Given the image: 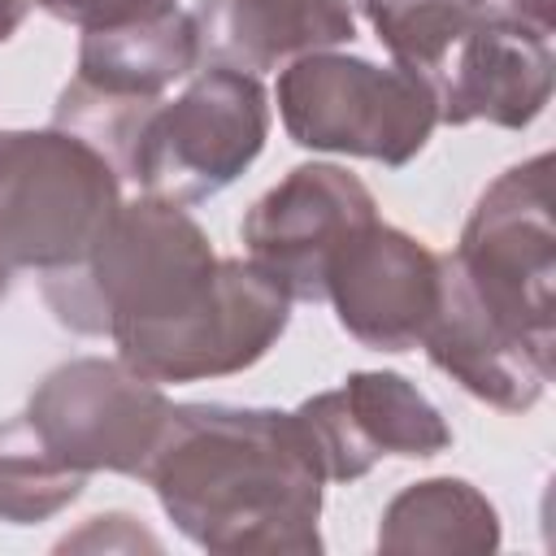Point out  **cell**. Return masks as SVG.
<instances>
[{"label":"cell","mask_w":556,"mask_h":556,"mask_svg":"<svg viewBox=\"0 0 556 556\" xmlns=\"http://www.w3.org/2000/svg\"><path fill=\"white\" fill-rule=\"evenodd\" d=\"M182 539L217 556H317L321 465L282 408L174 404L143 473Z\"/></svg>","instance_id":"6da1fadb"},{"label":"cell","mask_w":556,"mask_h":556,"mask_svg":"<svg viewBox=\"0 0 556 556\" xmlns=\"http://www.w3.org/2000/svg\"><path fill=\"white\" fill-rule=\"evenodd\" d=\"M217 282L222 256L204 226L156 195L122 200L83 261L39 274L52 317L74 334L113 339L122 361L191 321Z\"/></svg>","instance_id":"7a4b0ae2"},{"label":"cell","mask_w":556,"mask_h":556,"mask_svg":"<svg viewBox=\"0 0 556 556\" xmlns=\"http://www.w3.org/2000/svg\"><path fill=\"white\" fill-rule=\"evenodd\" d=\"M274 100L291 143L308 152L378 161L387 169L417 161L439 126L434 91L417 74L400 65H374L339 48H321L282 65Z\"/></svg>","instance_id":"3957f363"},{"label":"cell","mask_w":556,"mask_h":556,"mask_svg":"<svg viewBox=\"0 0 556 556\" xmlns=\"http://www.w3.org/2000/svg\"><path fill=\"white\" fill-rule=\"evenodd\" d=\"M447 265L495 321L521 334L539 356L556 361L552 152L508 165L478 195Z\"/></svg>","instance_id":"277c9868"},{"label":"cell","mask_w":556,"mask_h":556,"mask_svg":"<svg viewBox=\"0 0 556 556\" xmlns=\"http://www.w3.org/2000/svg\"><path fill=\"white\" fill-rule=\"evenodd\" d=\"M122 204V174L78 135L0 130V256L52 274L91 252Z\"/></svg>","instance_id":"5b68a950"},{"label":"cell","mask_w":556,"mask_h":556,"mask_svg":"<svg viewBox=\"0 0 556 556\" xmlns=\"http://www.w3.org/2000/svg\"><path fill=\"white\" fill-rule=\"evenodd\" d=\"M269 96L261 78L208 65L174 100H161L126 156L122 178L169 204H200L226 191L265 148Z\"/></svg>","instance_id":"8992f818"},{"label":"cell","mask_w":556,"mask_h":556,"mask_svg":"<svg viewBox=\"0 0 556 556\" xmlns=\"http://www.w3.org/2000/svg\"><path fill=\"white\" fill-rule=\"evenodd\" d=\"M22 413L61 469L143 478L174 404L117 356H74L43 374Z\"/></svg>","instance_id":"52a82bcc"},{"label":"cell","mask_w":556,"mask_h":556,"mask_svg":"<svg viewBox=\"0 0 556 556\" xmlns=\"http://www.w3.org/2000/svg\"><path fill=\"white\" fill-rule=\"evenodd\" d=\"M378 222L374 191L343 165L308 161L287 169L239 222L248 261L261 265L291 304L326 300V269L334 252Z\"/></svg>","instance_id":"ba28073f"},{"label":"cell","mask_w":556,"mask_h":556,"mask_svg":"<svg viewBox=\"0 0 556 556\" xmlns=\"http://www.w3.org/2000/svg\"><path fill=\"white\" fill-rule=\"evenodd\" d=\"M326 482H356L382 456L430 460L452 447L443 413L391 369H356L291 408Z\"/></svg>","instance_id":"9c48e42d"},{"label":"cell","mask_w":556,"mask_h":556,"mask_svg":"<svg viewBox=\"0 0 556 556\" xmlns=\"http://www.w3.org/2000/svg\"><path fill=\"white\" fill-rule=\"evenodd\" d=\"M326 300L356 343L374 352L421 348L439 308V252L400 226L369 222L334 252Z\"/></svg>","instance_id":"30bf717a"},{"label":"cell","mask_w":556,"mask_h":556,"mask_svg":"<svg viewBox=\"0 0 556 556\" xmlns=\"http://www.w3.org/2000/svg\"><path fill=\"white\" fill-rule=\"evenodd\" d=\"M291 326V295L248 256H222L217 295L178 330L126 356L152 382H204L252 369ZM122 361V356H117Z\"/></svg>","instance_id":"8fae6325"},{"label":"cell","mask_w":556,"mask_h":556,"mask_svg":"<svg viewBox=\"0 0 556 556\" xmlns=\"http://www.w3.org/2000/svg\"><path fill=\"white\" fill-rule=\"evenodd\" d=\"M552 26L491 13L430 78L439 122L526 130L552 100Z\"/></svg>","instance_id":"7c38bea8"},{"label":"cell","mask_w":556,"mask_h":556,"mask_svg":"<svg viewBox=\"0 0 556 556\" xmlns=\"http://www.w3.org/2000/svg\"><path fill=\"white\" fill-rule=\"evenodd\" d=\"M421 348L434 369L500 413L534 408L556 374V361L539 356L521 334H513L469 295L447 256H439V308Z\"/></svg>","instance_id":"4fadbf2b"},{"label":"cell","mask_w":556,"mask_h":556,"mask_svg":"<svg viewBox=\"0 0 556 556\" xmlns=\"http://www.w3.org/2000/svg\"><path fill=\"white\" fill-rule=\"evenodd\" d=\"M191 17L200 56L252 78L356 39L348 0H200Z\"/></svg>","instance_id":"5bb4252c"},{"label":"cell","mask_w":556,"mask_h":556,"mask_svg":"<svg viewBox=\"0 0 556 556\" xmlns=\"http://www.w3.org/2000/svg\"><path fill=\"white\" fill-rule=\"evenodd\" d=\"M200 30L174 0L135 17L91 26L78 43V83L122 100H161L200 65Z\"/></svg>","instance_id":"9a60e30c"},{"label":"cell","mask_w":556,"mask_h":556,"mask_svg":"<svg viewBox=\"0 0 556 556\" xmlns=\"http://www.w3.org/2000/svg\"><path fill=\"white\" fill-rule=\"evenodd\" d=\"M500 513L465 478H426L404 486L378 521V552H495Z\"/></svg>","instance_id":"2e32d148"},{"label":"cell","mask_w":556,"mask_h":556,"mask_svg":"<svg viewBox=\"0 0 556 556\" xmlns=\"http://www.w3.org/2000/svg\"><path fill=\"white\" fill-rule=\"evenodd\" d=\"M352 4L365 13L382 48L391 52V65L417 74L426 87L456 52V43L495 13L491 0H352Z\"/></svg>","instance_id":"e0dca14e"},{"label":"cell","mask_w":556,"mask_h":556,"mask_svg":"<svg viewBox=\"0 0 556 556\" xmlns=\"http://www.w3.org/2000/svg\"><path fill=\"white\" fill-rule=\"evenodd\" d=\"M91 478L61 469L48 447L35 439L26 413L0 421V521L9 526H39L65 513Z\"/></svg>","instance_id":"ac0fdd59"},{"label":"cell","mask_w":556,"mask_h":556,"mask_svg":"<svg viewBox=\"0 0 556 556\" xmlns=\"http://www.w3.org/2000/svg\"><path fill=\"white\" fill-rule=\"evenodd\" d=\"M161 552L156 534H148L130 513H100V517H87L83 530L65 534L56 543V552Z\"/></svg>","instance_id":"d6986e66"},{"label":"cell","mask_w":556,"mask_h":556,"mask_svg":"<svg viewBox=\"0 0 556 556\" xmlns=\"http://www.w3.org/2000/svg\"><path fill=\"white\" fill-rule=\"evenodd\" d=\"M48 17L65 22V26H78V30H91V26H109V22H122V17H135L143 9H156L165 0H35Z\"/></svg>","instance_id":"ffe728a7"},{"label":"cell","mask_w":556,"mask_h":556,"mask_svg":"<svg viewBox=\"0 0 556 556\" xmlns=\"http://www.w3.org/2000/svg\"><path fill=\"white\" fill-rule=\"evenodd\" d=\"M495 13L504 17H521V22H534V26H552V0H491Z\"/></svg>","instance_id":"44dd1931"},{"label":"cell","mask_w":556,"mask_h":556,"mask_svg":"<svg viewBox=\"0 0 556 556\" xmlns=\"http://www.w3.org/2000/svg\"><path fill=\"white\" fill-rule=\"evenodd\" d=\"M9 282H13V265L0 256V304H4V295H9Z\"/></svg>","instance_id":"7402d4cb"}]
</instances>
